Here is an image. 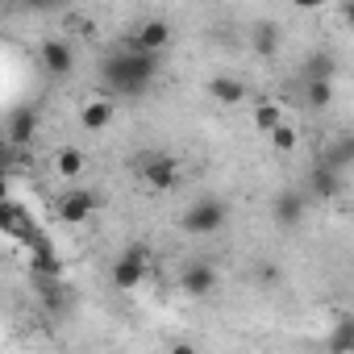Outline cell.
<instances>
[{
  "instance_id": "cell-2",
  "label": "cell",
  "mask_w": 354,
  "mask_h": 354,
  "mask_svg": "<svg viewBox=\"0 0 354 354\" xmlns=\"http://www.w3.org/2000/svg\"><path fill=\"white\" fill-rule=\"evenodd\" d=\"M225 221H230V209H225V201H217V196H201V201H192V205L180 213V230H184L188 238H213V234L225 230Z\"/></svg>"
},
{
  "instance_id": "cell-13",
  "label": "cell",
  "mask_w": 354,
  "mask_h": 354,
  "mask_svg": "<svg viewBox=\"0 0 354 354\" xmlns=\"http://www.w3.org/2000/svg\"><path fill=\"white\" fill-rule=\"evenodd\" d=\"M84 167H88V158H84L80 146H59V150H55V175H59V180L75 184L80 175H84Z\"/></svg>"
},
{
  "instance_id": "cell-23",
  "label": "cell",
  "mask_w": 354,
  "mask_h": 354,
  "mask_svg": "<svg viewBox=\"0 0 354 354\" xmlns=\"http://www.w3.org/2000/svg\"><path fill=\"white\" fill-rule=\"evenodd\" d=\"M26 5H30V9H63L67 0H26Z\"/></svg>"
},
{
  "instance_id": "cell-20",
  "label": "cell",
  "mask_w": 354,
  "mask_h": 354,
  "mask_svg": "<svg viewBox=\"0 0 354 354\" xmlns=\"http://www.w3.org/2000/svg\"><path fill=\"white\" fill-rule=\"evenodd\" d=\"M9 142H13V146L34 142V113H17V117L9 121Z\"/></svg>"
},
{
  "instance_id": "cell-18",
  "label": "cell",
  "mask_w": 354,
  "mask_h": 354,
  "mask_svg": "<svg viewBox=\"0 0 354 354\" xmlns=\"http://www.w3.org/2000/svg\"><path fill=\"white\" fill-rule=\"evenodd\" d=\"M337 75V63H333V55H325V50H317L308 63H304V80H333Z\"/></svg>"
},
{
  "instance_id": "cell-4",
  "label": "cell",
  "mask_w": 354,
  "mask_h": 354,
  "mask_svg": "<svg viewBox=\"0 0 354 354\" xmlns=\"http://www.w3.org/2000/svg\"><path fill=\"white\" fill-rule=\"evenodd\" d=\"M146 267H150V250H146V246H125V250L117 254V263H113L109 279H113V288H117V292H133V288H142Z\"/></svg>"
},
{
  "instance_id": "cell-11",
  "label": "cell",
  "mask_w": 354,
  "mask_h": 354,
  "mask_svg": "<svg viewBox=\"0 0 354 354\" xmlns=\"http://www.w3.org/2000/svg\"><path fill=\"white\" fill-rule=\"evenodd\" d=\"M308 196L313 201H333L337 192H342V171L337 167H329V162H317L313 171H308Z\"/></svg>"
},
{
  "instance_id": "cell-3",
  "label": "cell",
  "mask_w": 354,
  "mask_h": 354,
  "mask_svg": "<svg viewBox=\"0 0 354 354\" xmlns=\"http://www.w3.org/2000/svg\"><path fill=\"white\" fill-rule=\"evenodd\" d=\"M138 175L150 192H175L180 188V158L162 150H146V158L138 162Z\"/></svg>"
},
{
  "instance_id": "cell-24",
  "label": "cell",
  "mask_w": 354,
  "mask_h": 354,
  "mask_svg": "<svg viewBox=\"0 0 354 354\" xmlns=\"http://www.w3.org/2000/svg\"><path fill=\"white\" fill-rule=\"evenodd\" d=\"M342 21L354 30V0H342Z\"/></svg>"
},
{
  "instance_id": "cell-21",
  "label": "cell",
  "mask_w": 354,
  "mask_h": 354,
  "mask_svg": "<svg viewBox=\"0 0 354 354\" xmlns=\"http://www.w3.org/2000/svg\"><path fill=\"white\" fill-rule=\"evenodd\" d=\"M329 350H354V317H342V321H333Z\"/></svg>"
},
{
  "instance_id": "cell-1",
  "label": "cell",
  "mask_w": 354,
  "mask_h": 354,
  "mask_svg": "<svg viewBox=\"0 0 354 354\" xmlns=\"http://www.w3.org/2000/svg\"><path fill=\"white\" fill-rule=\"evenodd\" d=\"M158 75V55L142 46H117L100 59V84L109 96H142Z\"/></svg>"
},
{
  "instance_id": "cell-14",
  "label": "cell",
  "mask_w": 354,
  "mask_h": 354,
  "mask_svg": "<svg viewBox=\"0 0 354 354\" xmlns=\"http://www.w3.org/2000/svg\"><path fill=\"white\" fill-rule=\"evenodd\" d=\"M250 46H254V55H259V59H275V55H279V46H283L279 26H275V21H259V26H254V34H250Z\"/></svg>"
},
{
  "instance_id": "cell-8",
  "label": "cell",
  "mask_w": 354,
  "mask_h": 354,
  "mask_svg": "<svg viewBox=\"0 0 354 354\" xmlns=\"http://www.w3.org/2000/svg\"><path fill=\"white\" fill-rule=\"evenodd\" d=\"M180 288L188 296H213L217 292V267L205 263V259H192L184 271H180Z\"/></svg>"
},
{
  "instance_id": "cell-19",
  "label": "cell",
  "mask_w": 354,
  "mask_h": 354,
  "mask_svg": "<svg viewBox=\"0 0 354 354\" xmlns=\"http://www.w3.org/2000/svg\"><path fill=\"white\" fill-rule=\"evenodd\" d=\"M267 142H271V150H275V154H292V150L300 146V133L283 121L279 129H271V133H267Z\"/></svg>"
},
{
  "instance_id": "cell-5",
  "label": "cell",
  "mask_w": 354,
  "mask_h": 354,
  "mask_svg": "<svg viewBox=\"0 0 354 354\" xmlns=\"http://www.w3.org/2000/svg\"><path fill=\"white\" fill-rule=\"evenodd\" d=\"M96 209H100V196H96V192H84V188H67V192L59 196V205H55L59 221H67V225H84V221H92Z\"/></svg>"
},
{
  "instance_id": "cell-7",
  "label": "cell",
  "mask_w": 354,
  "mask_h": 354,
  "mask_svg": "<svg viewBox=\"0 0 354 354\" xmlns=\"http://www.w3.org/2000/svg\"><path fill=\"white\" fill-rule=\"evenodd\" d=\"M38 63H42V71H46L50 80H67V75L75 71L71 42H63V38H46V42L38 46Z\"/></svg>"
},
{
  "instance_id": "cell-10",
  "label": "cell",
  "mask_w": 354,
  "mask_h": 354,
  "mask_svg": "<svg viewBox=\"0 0 354 354\" xmlns=\"http://www.w3.org/2000/svg\"><path fill=\"white\" fill-rule=\"evenodd\" d=\"M113 117H117V100L104 92V96H92L84 109H80V125L88 129V133H100V129H109L113 125Z\"/></svg>"
},
{
  "instance_id": "cell-15",
  "label": "cell",
  "mask_w": 354,
  "mask_h": 354,
  "mask_svg": "<svg viewBox=\"0 0 354 354\" xmlns=\"http://www.w3.org/2000/svg\"><path fill=\"white\" fill-rule=\"evenodd\" d=\"M333 80H304V88H300V96H304V104L313 109V113H325V109H333Z\"/></svg>"
},
{
  "instance_id": "cell-12",
  "label": "cell",
  "mask_w": 354,
  "mask_h": 354,
  "mask_svg": "<svg viewBox=\"0 0 354 354\" xmlns=\"http://www.w3.org/2000/svg\"><path fill=\"white\" fill-rule=\"evenodd\" d=\"M205 92H209L217 104H225V109H234V104H242V100H246V84H242L238 75H213Z\"/></svg>"
},
{
  "instance_id": "cell-22",
  "label": "cell",
  "mask_w": 354,
  "mask_h": 354,
  "mask_svg": "<svg viewBox=\"0 0 354 354\" xmlns=\"http://www.w3.org/2000/svg\"><path fill=\"white\" fill-rule=\"evenodd\" d=\"M292 9H300V13H317V9H325L329 0H288Z\"/></svg>"
},
{
  "instance_id": "cell-17",
  "label": "cell",
  "mask_w": 354,
  "mask_h": 354,
  "mask_svg": "<svg viewBox=\"0 0 354 354\" xmlns=\"http://www.w3.org/2000/svg\"><path fill=\"white\" fill-rule=\"evenodd\" d=\"M283 125V109L275 104V100H259L254 104V129L259 133H271V129H279Z\"/></svg>"
},
{
  "instance_id": "cell-16",
  "label": "cell",
  "mask_w": 354,
  "mask_h": 354,
  "mask_svg": "<svg viewBox=\"0 0 354 354\" xmlns=\"http://www.w3.org/2000/svg\"><path fill=\"white\" fill-rule=\"evenodd\" d=\"M321 162H329V167H337V171L354 167V133H337V138H333V142L325 146Z\"/></svg>"
},
{
  "instance_id": "cell-6",
  "label": "cell",
  "mask_w": 354,
  "mask_h": 354,
  "mask_svg": "<svg viewBox=\"0 0 354 354\" xmlns=\"http://www.w3.org/2000/svg\"><path fill=\"white\" fill-rule=\"evenodd\" d=\"M308 188H288V192H279L275 196V205H271V217H275V225L279 230H296L300 221H304V213H308Z\"/></svg>"
},
{
  "instance_id": "cell-9",
  "label": "cell",
  "mask_w": 354,
  "mask_h": 354,
  "mask_svg": "<svg viewBox=\"0 0 354 354\" xmlns=\"http://www.w3.org/2000/svg\"><path fill=\"white\" fill-rule=\"evenodd\" d=\"M171 21H162V17H146L138 30H133V46H142V50H150V55H162L167 46H171Z\"/></svg>"
}]
</instances>
